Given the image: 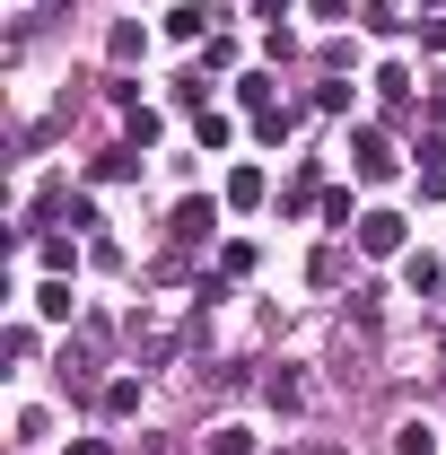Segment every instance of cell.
<instances>
[{
	"mask_svg": "<svg viewBox=\"0 0 446 455\" xmlns=\"http://www.w3.org/2000/svg\"><path fill=\"white\" fill-rule=\"evenodd\" d=\"M140 455H184V447H167V438H149V447H140Z\"/></svg>",
	"mask_w": 446,
	"mask_h": 455,
	"instance_id": "obj_24",
	"label": "cell"
},
{
	"mask_svg": "<svg viewBox=\"0 0 446 455\" xmlns=\"http://www.w3.org/2000/svg\"><path fill=\"white\" fill-rule=\"evenodd\" d=\"M245 272H254V245H245V236L219 245V281H245Z\"/></svg>",
	"mask_w": 446,
	"mask_h": 455,
	"instance_id": "obj_18",
	"label": "cell"
},
{
	"mask_svg": "<svg viewBox=\"0 0 446 455\" xmlns=\"http://www.w3.org/2000/svg\"><path fill=\"white\" fill-rule=\"evenodd\" d=\"M211 18H219V9L184 0V9H167V36H175V44H202V36H211Z\"/></svg>",
	"mask_w": 446,
	"mask_h": 455,
	"instance_id": "obj_5",
	"label": "cell"
},
{
	"mask_svg": "<svg viewBox=\"0 0 446 455\" xmlns=\"http://www.w3.org/2000/svg\"><path fill=\"white\" fill-rule=\"evenodd\" d=\"M307 281H315V289H333V281H341V245H315V263H307Z\"/></svg>",
	"mask_w": 446,
	"mask_h": 455,
	"instance_id": "obj_19",
	"label": "cell"
},
{
	"mask_svg": "<svg viewBox=\"0 0 446 455\" xmlns=\"http://www.w3.org/2000/svg\"><path fill=\"white\" fill-rule=\"evenodd\" d=\"M36 263H44V272H61V281H70V263H79V254H70V236H44V245H36Z\"/></svg>",
	"mask_w": 446,
	"mask_h": 455,
	"instance_id": "obj_17",
	"label": "cell"
},
{
	"mask_svg": "<svg viewBox=\"0 0 446 455\" xmlns=\"http://www.w3.org/2000/svg\"><path fill=\"white\" fill-rule=\"evenodd\" d=\"M359 254H402V211H359Z\"/></svg>",
	"mask_w": 446,
	"mask_h": 455,
	"instance_id": "obj_4",
	"label": "cell"
},
{
	"mask_svg": "<svg viewBox=\"0 0 446 455\" xmlns=\"http://www.w3.org/2000/svg\"><path fill=\"white\" fill-rule=\"evenodd\" d=\"M131 350H140V368H167L175 359V315H131Z\"/></svg>",
	"mask_w": 446,
	"mask_h": 455,
	"instance_id": "obj_3",
	"label": "cell"
},
{
	"mask_svg": "<svg viewBox=\"0 0 446 455\" xmlns=\"http://www.w3.org/2000/svg\"><path fill=\"white\" fill-rule=\"evenodd\" d=\"M350 167H359V184H386V175H394V140L377 132V123L350 132Z\"/></svg>",
	"mask_w": 446,
	"mask_h": 455,
	"instance_id": "obj_2",
	"label": "cell"
},
{
	"mask_svg": "<svg viewBox=\"0 0 446 455\" xmlns=\"http://www.w3.org/2000/svg\"><path fill=\"white\" fill-rule=\"evenodd\" d=\"M263 395H272V411H307V377H298V368H272Z\"/></svg>",
	"mask_w": 446,
	"mask_h": 455,
	"instance_id": "obj_6",
	"label": "cell"
},
{
	"mask_svg": "<svg viewBox=\"0 0 446 455\" xmlns=\"http://www.w3.org/2000/svg\"><path fill=\"white\" fill-rule=\"evenodd\" d=\"M211 228H219V202H202V193H193V202H175V220H167V272L202 245V236H211Z\"/></svg>",
	"mask_w": 446,
	"mask_h": 455,
	"instance_id": "obj_1",
	"label": "cell"
},
{
	"mask_svg": "<svg viewBox=\"0 0 446 455\" xmlns=\"http://www.w3.org/2000/svg\"><path fill=\"white\" fill-rule=\"evenodd\" d=\"M97 403H106L114 420H123V411H140V377H114V386H106V395H97Z\"/></svg>",
	"mask_w": 446,
	"mask_h": 455,
	"instance_id": "obj_14",
	"label": "cell"
},
{
	"mask_svg": "<svg viewBox=\"0 0 446 455\" xmlns=\"http://www.w3.org/2000/svg\"><path fill=\"white\" fill-rule=\"evenodd\" d=\"M254 9H263V18H289V0H254Z\"/></svg>",
	"mask_w": 446,
	"mask_h": 455,
	"instance_id": "obj_23",
	"label": "cell"
},
{
	"mask_svg": "<svg viewBox=\"0 0 446 455\" xmlns=\"http://www.w3.org/2000/svg\"><path fill=\"white\" fill-rule=\"evenodd\" d=\"M263 193H272V184H263V167H236V175H227V202H236V211H254Z\"/></svg>",
	"mask_w": 446,
	"mask_h": 455,
	"instance_id": "obj_8",
	"label": "cell"
},
{
	"mask_svg": "<svg viewBox=\"0 0 446 455\" xmlns=\"http://www.w3.org/2000/svg\"><path fill=\"white\" fill-rule=\"evenodd\" d=\"M123 175H140V149H106L97 158V184H123Z\"/></svg>",
	"mask_w": 446,
	"mask_h": 455,
	"instance_id": "obj_15",
	"label": "cell"
},
{
	"mask_svg": "<svg viewBox=\"0 0 446 455\" xmlns=\"http://www.w3.org/2000/svg\"><path fill=\"white\" fill-rule=\"evenodd\" d=\"M44 220H70V228H97V202H79V193H53V202H44Z\"/></svg>",
	"mask_w": 446,
	"mask_h": 455,
	"instance_id": "obj_10",
	"label": "cell"
},
{
	"mask_svg": "<svg viewBox=\"0 0 446 455\" xmlns=\"http://www.w3.org/2000/svg\"><path fill=\"white\" fill-rule=\"evenodd\" d=\"M280 455H350L341 438H298V447H280Z\"/></svg>",
	"mask_w": 446,
	"mask_h": 455,
	"instance_id": "obj_20",
	"label": "cell"
},
{
	"mask_svg": "<svg viewBox=\"0 0 446 455\" xmlns=\"http://www.w3.org/2000/svg\"><path fill=\"white\" fill-rule=\"evenodd\" d=\"M193 132H202V149H227V140H236V123H227V114H211V106L193 114Z\"/></svg>",
	"mask_w": 446,
	"mask_h": 455,
	"instance_id": "obj_13",
	"label": "cell"
},
{
	"mask_svg": "<svg viewBox=\"0 0 446 455\" xmlns=\"http://www.w3.org/2000/svg\"><path fill=\"white\" fill-rule=\"evenodd\" d=\"M193 455H254V429H236V420H219V429H211V438H202Z\"/></svg>",
	"mask_w": 446,
	"mask_h": 455,
	"instance_id": "obj_7",
	"label": "cell"
},
{
	"mask_svg": "<svg viewBox=\"0 0 446 455\" xmlns=\"http://www.w3.org/2000/svg\"><path fill=\"white\" fill-rule=\"evenodd\" d=\"M307 9H315V18H341V9H350V0H307Z\"/></svg>",
	"mask_w": 446,
	"mask_h": 455,
	"instance_id": "obj_21",
	"label": "cell"
},
{
	"mask_svg": "<svg viewBox=\"0 0 446 455\" xmlns=\"http://www.w3.org/2000/svg\"><path fill=\"white\" fill-rule=\"evenodd\" d=\"M114 61H140L149 53V27H140V18H123V27H114V44H106Z\"/></svg>",
	"mask_w": 446,
	"mask_h": 455,
	"instance_id": "obj_9",
	"label": "cell"
},
{
	"mask_svg": "<svg viewBox=\"0 0 446 455\" xmlns=\"http://www.w3.org/2000/svg\"><path fill=\"white\" fill-rule=\"evenodd\" d=\"M402 281H411V298H429L438 289V254H402Z\"/></svg>",
	"mask_w": 446,
	"mask_h": 455,
	"instance_id": "obj_12",
	"label": "cell"
},
{
	"mask_svg": "<svg viewBox=\"0 0 446 455\" xmlns=\"http://www.w3.org/2000/svg\"><path fill=\"white\" fill-rule=\"evenodd\" d=\"M236 97H245L254 114H280V106H272V79H263V70H245V79H236Z\"/></svg>",
	"mask_w": 446,
	"mask_h": 455,
	"instance_id": "obj_16",
	"label": "cell"
},
{
	"mask_svg": "<svg viewBox=\"0 0 446 455\" xmlns=\"http://www.w3.org/2000/svg\"><path fill=\"white\" fill-rule=\"evenodd\" d=\"M70 455H114V447H106V438H79V447H70Z\"/></svg>",
	"mask_w": 446,
	"mask_h": 455,
	"instance_id": "obj_22",
	"label": "cell"
},
{
	"mask_svg": "<svg viewBox=\"0 0 446 455\" xmlns=\"http://www.w3.org/2000/svg\"><path fill=\"white\" fill-rule=\"evenodd\" d=\"M36 315H53V324H70V281H61V272H53L44 289H36Z\"/></svg>",
	"mask_w": 446,
	"mask_h": 455,
	"instance_id": "obj_11",
	"label": "cell"
}]
</instances>
